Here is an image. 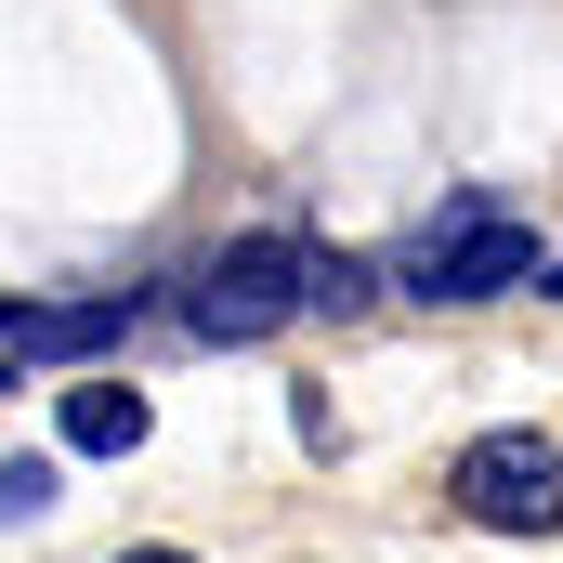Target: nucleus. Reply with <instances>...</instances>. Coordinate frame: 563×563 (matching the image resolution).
<instances>
[{"label": "nucleus", "mask_w": 563, "mask_h": 563, "mask_svg": "<svg viewBox=\"0 0 563 563\" xmlns=\"http://www.w3.org/2000/svg\"><path fill=\"white\" fill-rule=\"evenodd\" d=\"M26 314H40V301H0V341H26Z\"/></svg>", "instance_id": "nucleus-8"}, {"label": "nucleus", "mask_w": 563, "mask_h": 563, "mask_svg": "<svg viewBox=\"0 0 563 563\" xmlns=\"http://www.w3.org/2000/svg\"><path fill=\"white\" fill-rule=\"evenodd\" d=\"M459 511L498 525V538H551L563 525V445L551 432H485V445H459Z\"/></svg>", "instance_id": "nucleus-3"}, {"label": "nucleus", "mask_w": 563, "mask_h": 563, "mask_svg": "<svg viewBox=\"0 0 563 563\" xmlns=\"http://www.w3.org/2000/svg\"><path fill=\"white\" fill-rule=\"evenodd\" d=\"M119 563H197V551H119Z\"/></svg>", "instance_id": "nucleus-9"}, {"label": "nucleus", "mask_w": 563, "mask_h": 563, "mask_svg": "<svg viewBox=\"0 0 563 563\" xmlns=\"http://www.w3.org/2000/svg\"><path fill=\"white\" fill-rule=\"evenodd\" d=\"M0 394H13V354H0Z\"/></svg>", "instance_id": "nucleus-10"}, {"label": "nucleus", "mask_w": 563, "mask_h": 563, "mask_svg": "<svg viewBox=\"0 0 563 563\" xmlns=\"http://www.w3.org/2000/svg\"><path fill=\"white\" fill-rule=\"evenodd\" d=\"M119 328H132V301H53V314H26V354L66 367V354H106Z\"/></svg>", "instance_id": "nucleus-5"}, {"label": "nucleus", "mask_w": 563, "mask_h": 563, "mask_svg": "<svg viewBox=\"0 0 563 563\" xmlns=\"http://www.w3.org/2000/svg\"><path fill=\"white\" fill-rule=\"evenodd\" d=\"M288 314H301V236H223L184 276V328L197 341H263Z\"/></svg>", "instance_id": "nucleus-2"}, {"label": "nucleus", "mask_w": 563, "mask_h": 563, "mask_svg": "<svg viewBox=\"0 0 563 563\" xmlns=\"http://www.w3.org/2000/svg\"><path fill=\"white\" fill-rule=\"evenodd\" d=\"M53 511V459H0V525H40Z\"/></svg>", "instance_id": "nucleus-7"}, {"label": "nucleus", "mask_w": 563, "mask_h": 563, "mask_svg": "<svg viewBox=\"0 0 563 563\" xmlns=\"http://www.w3.org/2000/svg\"><path fill=\"white\" fill-rule=\"evenodd\" d=\"M380 276L407 288V301H498V288L551 276V250H538L498 197H459V210H432V223L394 250V263H380Z\"/></svg>", "instance_id": "nucleus-1"}, {"label": "nucleus", "mask_w": 563, "mask_h": 563, "mask_svg": "<svg viewBox=\"0 0 563 563\" xmlns=\"http://www.w3.org/2000/svg\"><path fill=\"white\" fill-rule=\"evenodd\" d=\"M53 445H66V459H132V445H144V394H132V380H66Z\"/></svg>", "instance_id": "nucleus-4"}, {"label": "nucleus", "mask_w": 563, "mask_h": 563, "mask_svg": "<svg viewBox=\"0 0 563 563\" xmlns=\"http://www.w3.org/2000/svg\"><path fill=\"white\" fill-rule=\"evenodd\" d=\"M367 288H380V263H341V250H301V301H314V314H354Z\"/></svg>", "instance_id": "nucleus-6"}, {"label": "nucleus", "mask_w": 563, "mask_h": 563, "mask_svg": "<svg viewBox=\"0 0 563 563\" xmlns=\"http://www.w3.org/2000/svg\"><path fill=\"white\" fill-rule=\"evenodd\" d=\"M538 288H563V263H551V276H538Z\"/></svg>", "instance_id": "nucleus-11"}]
</instances>
